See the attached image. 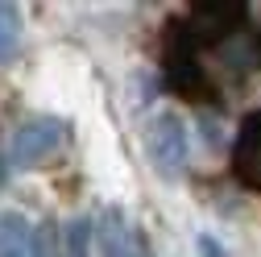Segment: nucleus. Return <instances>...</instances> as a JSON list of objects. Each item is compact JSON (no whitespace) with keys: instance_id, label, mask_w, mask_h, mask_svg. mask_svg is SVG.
Here are the masks:
<instances>
[{"instance_id":"f257e3e1","label":"nucleus","mask_w":261,"mask_h":257,"mask_svg":"<svg viewBox=\"0 0 261 257\" xmlns=\"http://www.w3.org/2000/svg\"><path fill=\"white\" fill-rule=\"evenodd\" d=\"M67 141V124H62L58 116H34V120H25L13 128V137H9V153H5V162L25 170V166H38L46 162V158Z\"/></svg>"},{"instance_id":"f03ea898","label":"nucleus","mask_w":261,"mask_h":257,"mask_svg":"<svg viewBox=\"0 0 261 257\" xmlns=\"http://www.w3.org/2000/svg\"><path fill=\"white\" fill-rule=\"evenodd\" d=\"M145 149H149V166L162 178H178L187 170V124L174 112H158L145 128Z\"/></svg>"},{"instance_id":"7ed1b4c3","label":"nucleus","mask_w":261,"mask_h":257,"mask_svg":"<svg viewBox=\"0 0 261 257\" xmlns=\"http://www.w3.org/2000/svg\"><path fill=\"white\" fill-rule=\"evenodd\" d=\"M100 253L104 257H153L141 228L120 208H108L104 220H100Z\"/></svg>"},{"instance_id":"20e7f679","label":"nucleus","mask_w":261,"mask_h":257,"mask_svg":"<svg viewBox=\"0 0 261 257\" xmlns=\"http://www.w3.org/2000/svg\"><path fill=\"white\" fill-rule=\"evenodd\" d=\"M232 170L245 187L261 191V112H249L237 128V145H232Z\"/></svg>"},{"instance_id":"39448f33","label":"nucleus","mask_w":261,"mask_h":257,"mask_svg":"<svg viewBox=\"0 0 261 257\" xmlns=\"http://www.w3.org/2000/svg\"><path fill=\"white\" fill-rule=\"evenodd\" d=\"M245 21V5H232V0H224V5H195L191 9V29L199 38H224L232 34V29H241Z\"/></svg>"},{"instance_id":"423d86ee","label":"nucleus","mask_w":261,"mask_h":257,"mask_svg":"<svg viewBox=\"0 0 261 257\" xmlns=\"http://www.w3.org/2000/svg\"><path fill=\"white\" fill-rule=\"evenodd\" d=\"M0 257H42L38 228L21 212H0Z\"/></svg>"},{"instance_id":"0eeeda50","label":"nucleus","mask_w":261,"mask_h":257,"mask_svg":"<svg viewBox=\"0 0 261 257\" xmlns=\"http://www.w3.org/2000/svg\"><path fill=\"white\" fill-rule=\"evenodd\" d=\"M21 50V9L0 0V67H9Z\"/></svg>"},{"instance_id":"6e6552de","label":"nucleus","mask_w":261,"mask_h":257,"mask_svg":"<svg viewBox=\"0 0 261 257\" xmlns=\"http://www.w3.org/2000/svg\"><path fill=\"white\" fill-rule=\"evenodd\" d=\"M170 83H174V91H187V95H207L212 87H207V75L195 67L191 58H174L170 62Z\"/></svg>"},{"instance_id":"1a4fd4ad","label":"nucleus","mask_w":261,"mask_h":257,"mask_svg":"<svg viewBox=\"0 0 261 257\" xmlns=\"http://www.w3.org/2000/svg\"><path fill=\"white\" fill-rule=\"evenodd\" d=\"M199 253H203V257H228V253H224V245H220L216 237H207V233L199 237Z\"/></svg>"}]
</instances>
